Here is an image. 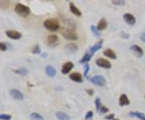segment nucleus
<instances>
[{"label":"nucleus","mask_w":145,"mask_h":120,"mask_svg":"<svg viewBox=\"0 0 145 120\" xmlns=\"http://www.w3.org/2000/svg\"><path fill=\"white\" fill-rule=\"evenodd\" d=\"M56 116L59 120H69V116L66 114V113H64V112H61V111H58L56 113Z\"/></svg>","instance_id":"20"},{"label":"nucleus","mask_w":145,"mask_h":120,"mask_svg":"<svg viewBox=\"0 0 145 120\" xmlns=\"http://www.w3.org/2000/svg\"><path fill=\"white\" fill-rule=\"evenodd\" d=\"M114 114H110V115H107V116H106V117H105V119L107 120L114 119Z\"/></svg>","instance_id":"34"},{"label":"nucleus","mask_w":145,"mask_h":120,"mask_svg":"<svg viewBox=\"0 0 145 120\" xmlns=\"http://www.w3.org/2000/svg\"><path fill=\"white\" fill-rule=\"evenodd\" d=\"M108 108H106V107L104 106V105H102V107H101V109H100V112H102V113H106V112H108Z\"/></svg>","instance_id":"33"},{"label":"nucleus","mask_w":145,"mask_h":120,"mask_svg":"<svg viewBox=\"0 0 145 120\" xmlns=\"http://www.w3.org/2000/svg\"><path fill=\"white\" fill-rule=\"evenodd\" d=\"M10 95L16 100H21L24 99V94L21 93L20 90L18 89H10Z\"/></svg>","instance_id":"9"},{"label":"nucleus","mask_w":145,"mask_h":120,"mask_svg":"<svg viewBox=\"0 0 145 120\" xmlns=\"http://www.w3.org/2000/svg\"><path fill=\"white\" fill-rule=\"evenodd\" d=\"M94 103H95V105H96V109L97 110L100 112V109H101V107H102V103H101V101L99 99V97H97L96 99H95V101H94Z\"/></svg>","instance_id":"26"},{"label":"nucleus","mask_w":145,"mask_h":120,"mask_svg":"<svg viewBox=\"0 0 145 120\" xmlns=\"http://www.w3.org/2000/svg\"><path fill=\"white\" fill-rule=\"evenodd\" d=\"M14 72H15L16 73L20 75V76H27V75L28 74V70L24 68H20V69H17V70H14Z\"/></svg>","instance_id":"23"},{"label":"nucleus","mask_w":145,"mask_h":120,"mask_svg":"<svg viewBox=\"0 0 145 120\" xmlns=\"http://www.w3.org/2000/svg\"><path fill=\"white\" fill-rule=\"evenodd\" d=\"M73 68V63L72 62H66L65 63H64L61 68V72L64 75L68 74Z\"/></svg>","instance_id":"11"},{"label":"nucleus","mask_w":145,"mask_h":120,"mask_svg":"<svg viewBox=\"0 0 145 120\" xmlns=\"http://www.w3.org/2000/svg\"><path fill=\"white\" fill-rule=\"evenodd\" d=\"M93 112H92L91 110L88 111V112L86 113V119H90L93 117Z\"/></svg>","instance_id":"31"},{"label":"nucleus","mask_w":145,"mask_h":120,"mask_svg":"<svg viewBox=\"0 0 145 120\" xmlns=\"http://www.w3.org/2000/svg\"><path fill=\"white\" fill-rule=\"evenodd\" d=\"M90 29H91V31H92V32H93V35L95 37H100L101 36V33H100L99 29H97V27H95L94 25H91L90 26Z\"/></svg>","instance_id":"25"},{"label":"nucleus","mask_w":145,"mask_h":120,"mask_svg":"<svg viewBox=\"0 0 145 120\" xmlns=\"http://www.w3.org/2000/svg\"><path fill=\"white\" fill-rule=\"evenodd\" d=\"M62 36L67 40L70 41H76L78 39V34L70 29H64L62 31Z\"/></svg>","instance_id":"3"},{"label":"nucleus","mask_w":145,"mask_h":120,"mask_svg":"<svg viewBox=\"0 0 145 120\" xmlns=\"http://www.w3.org/2000/svg\"><path fill=\"white\" fill-rule=\"evenodd\" d=\"M89 80L93 84L98 85V86H104L106 84V79L104 78L103 76H93V77H91V78L89 79Z\"/></svg>","instance_id":"4"},{"label":"nucleus","mask_w":145,"mask_h":120,"mask_svg":"<svg viewBox=\"0 0 145 120\" xmlns=\"http://www.w3.org/2000/svg\"><path fill=\"white\" fill-rule=\"evenodd\" d=\"M69 78H70L71 80L74 81V82H77V83H82V82H83L82 76L80 73H78V72H73V73L70 74Z\"/></svg>","instance_id":"12"},{"label":"nucleus","mask_w":145,"mask_h":120,"mask_svg":"<svg viewBox=\"0 0 145 120\" xmlns=\"http://www.w3.org/2000/svg\"><path fill=\"white\" fill-rule=\"evenodd\" d=\"M47 42H48V45L49 46H57V45L59 44V37H57V35H55V34L49 35V36L48 37V39H47Z\"/></svg>","instance_id":"5"},{"label":"nucleus","mask_w":145,"mask_h":120,"mask_svg":"<svg viewBox=\"0 0 145 120\" xmlns=\"http://www.w3.org/2000/svg\"><path fill=\"white\" fill-rule=\"evenodd\" d=\"M119 105H121V106L128 105L130 104L129 99H128L127 96V95H125V94H122V95L120 96V97H119Z\"/></svg>","instance_id":"15"},{"label":"nucleus","mask_w":145,"mask_h":120,"mask_svg":"<svg viewBox=\"0 0 145 120\" xmlns=\"http://www.w3.org/2000/svg\"><path fill=\"white\" fill-rule=\"evenodd\" d=\"M123 20L129 25H134L135 24V17L131 13H126L123 15Z\"/></svg>","instance_id":"8"},{"label":"nucleus","mask_w":145,"mask_h":120,"mask_svg":"<svg viewBox=\"0 0 145 120\" xmlns=\"http://www.w3.org/2000/svg\"><path fill=\"white\" fill-rule=\"evenodd\" d=\"M45 72L47 75L50 77H54L57 75V71L52 66H47L45 68Z\"/></svg>","instance_id":"17"},{"label":"nucleus","mask_w":145,"mask_h":120,"mask_svg":"<svg viewBox=\"0 0 145 120\" xmlns=\"http://www.w3.org/2000/svg\"><path fill=\"white\" fill-rule=\"evenodd\" d=\"M112 3L114 5H124L125 4L124 1H113Z\"/></svg>","instance_id":"32"},{"label":"nucleus","mask_w":145,"mask_h":120,"mask_svg":"<svg viewBox=\"0 0 145 120\" xmlns=\"http://www.w3.org/2000/svg\"><path fill=\"white\" fill-rule=\"evenodd\" d=\"M69 9H70V11H71V12H72V14L76 15L77 16H82V12H81V11L79 10L78 7L74 5V3H69Z\"/></svg>","instance_id":"18"},{"label":"nucleus","mask_w":145,"mask_h":120,"mask_svg":"<svg viewBox=\"0 0 145 120\" xmlns=\"http://www.w3.org/2000/svg\"><path fill=\"white\" fill-rule=\"evenodd\" d=\"M103 40H100L99 42H97L95 45H93V46H91L89 48V53L93 54L95 52H97L98 50H99L102 46H103Z\"/></svg>","instance_id":"14"},{"label":"nucleus","mask_w":145,"mask_h":120,"mask_svg":"<svg viewBox=\"0 0 145 120\" xmlns=\"http://www.w3.org/2000/svg\"><path fill=\"white\" fill-rule=\"evenodd\" d=\"M140 39L142 40V42H145V32H143V33L140 35Z\"/></svg>","instance_id":"35"},{"label":"nucleus","mask_w":145,"mask_h":120,"mask_svg":"<svg viewBox=\"0 0 145 120\" xmlns=\"http://www.w3.org/2000/svg\"><path fill=\"white\" fill-rule=\"evenodd\" d=\"M87 93H88L89 95H93V89H89V90H87Z\"/></svg>","instance_id":"36"},{"label":"nucleus","mask_w":145,"mask_h":120,"mask_svg":"<svg viewBox=\"0 0 145 120\" xmlns=\"http://www.w3.org/2000/svg\"><path fill=\"white\" fill-rule=\"evenodd\" d=\"M7 50V45L4 44L3 42H0V50L1 51H6Z\"/></svg>","instance_id":"29"},{"label":"nucleus","mask_w":145,"mask_h":120,"mask_svg":"<svg viewBox=\"0 0 145 120\" xmlns=\"http://www.w3.org/2000/svg\"><path fill=\"white\" fill-rule=\"evenodd\" d=\"M15 11L19 16H22V17H27L31 13L30 8L27 6L22 4V3H18L15 7Z\"/></svg>","instance_id":"2"},{"label":"nucleus","mask_w":145,"mask_h":120,"mask_svg":"<svg viewBox=\"0 0 145 120\" xmlns=\"http://www.w3.org/2000/svg\"><path fill=\"white\" fill-rule=\"evenodd\" d=\"M44 26L49 31L55 32L60 29V23L56 19H48L44 22Z\"/></svg>","instance_id":"1"},{"label":"nucleus","mask_w":145,"mask_h":120,"mask_svg":"<svg viewBox=\"0 0 145 120\" xmlns=\"http://www.w3.org/2000/svg\"><path fill=\"white\" fill-rule=\"evenodd\" d=\"M129 115L131 117H136V118H138V119H140L141 120H145V115L143 113H140V112H131Z\"/></svg>","instance_id":"22"},{"label":"nucleus","mask_w":145,"mask_h":120,"mask_svg":"<svg viewBox=\"0 0 145 120\" xmlns=\"http://www.w3.org/2000/svg\"><path fill=\"white\" fill-rule=\"evenodd\" d=\"M65 51L69 54H73L75 53L78 50V46L76 44H73V43H69V44H67L65 46Z\"/></svg>","instance_id":"13"},{"label":"nucleus","mask_w":145,"mask_h":120,"mask_svg":"<svg viewBox=\"0 0 145 120\" xmlns=\"http://www.w3.org/2000/svg\"><path fill=\"white\" fill-rule=\"evenodd\" d=\"M131 50L135 53V54L138 58L142 57L144 55V50L140 46H139L138 45H133L131 46Z\"/></svg>","instance_id":"10"},{"label":"nucleus","mask_w":145,"mask_h":120,"mask_svg":"<svg viewBox=\"0 0 145 120\" xmlns=\"http://www.w3.org/2000/svg\"><path fill=\"white\" fill-rule=\"evenodd\" d=\"M96 64L100 68H105V69H110L111 68V63L105 58H98L96 61Z\"/></svg>","instance_id":"7"},{"label":"nucleus","mask_w":145,"mask_h":120,"mask_svg":"<svg viewBox=\"0 0 145 120\" xmlns=\"http://www.w3.org/2000/svg\"><path fill=\"white\" fill-rule=\"evenodd\" d=\"M40 52H41V50H40V47L39 46H36L34 47V49L32 50V53L35 54H40Z\"/></svg>","instance_id":"28"},{"label":"nucleus","mask_w":145,"mask_h":120,"mask_svg":"<svg viewBox=\"0 0 145 120\" xmlns=\"http://www.w3.org/2000/svg\"><path fill=\"white\" fill-rule=\"evenodd\" d=\"M30 117H31V119L33 120H43L44 119V118H43V116L40 115V114H38V113H32L30 115Z\"/></svg>","instance_id":"24"},{"label":"nucleus","mask_w":145,"mask_h":120,"mask_svg":"<svg viewBox=\"0 0 145 120\" xmlns=\"http://www.w3.org/2000/svg\"><path fill=\"white\" fill-rule=\"evenodd\" d=\"M103 54L107 58H110L111 59H116L117 58V55L114 52V50H112L111 49H106L103 51Z\"/></svg>","instance_id":"16"},{"label":"nucleus","mask_w":145,"mask_h":120,"mask_svg":"<svg viewBox=\"0 0 145 120\" xmlns=\"http://www.w3.org/2000/svg\"><path fill=\"white\" fill-rule=\"evenodd\" d=\"M113 120H119V119H114Z\"/></svg>","instance_id":"37"},{"label":"nucleus","mask_w":145,"mask_h":120,"mask_svg":"<svg viewBox=\"0 0 145 120\" xmlns=\"http://www.w3.org/2000/svg\"><path fill=\"white\" fill-rule=\"evenodd\" d=\"M92 56H93V54H90L89 52H87L86 53V54L83 56V58L80 60V63H87V62H89L90 59H91V58H92Z\"/></svg>","instance_id":"21"},{"label":"nucleus","mask_w":145,"mask_h":120,"mask_svg":"<svg viewBox=\"0 0 145 120\" xmlns=\"http://www.w3.org/2000/svg\"><path fill=\"white\" fill-rule=\"evenodd\" d=\"M0 119L1 120H10L11 115H7V114H1L0 115Z\"/></svg>","instance_id":"27"},{"label":"nucleus","mask_w":145,"mask_h":120,"mask_svg":"<svg viewBox=\"0 0 145 120\" xmlns=\"http://www.w3.org/2000/svg\"><path fill=\"white\" fill-rule=\"evenodd\" d=\"M107 27V22L105 19H101L99 21V24H98V26H97V29H99V31L100 30H105Z\"/></svg>","instance_id":"19"},{"label":"nucleus","mask_w":145,"mask_h":120,"mask_svg":"<svg viewBox=\"0 0 145 120\" xmlns=\"http://www.w3.org/2000/svg\"><path fill=\"white\" fill-rule=\"evenodd\" d=\"M84 68H85V70H84V76H87V74H88L89 71V66L88 64H85Z\"/></svg>","instance_id":"30"},{"label":"nucleus","mask_w":145,"mask_h":120,"mask_svg":"<svg viewBox=\"0 0 145 120\" xmlns=\"http://www.w3.org/2000/svg\"><path fill=\"white\" fill-rule=\"evenodd\" d=\"M6 35L9 38L13 39V40H19L22 37V34L20 32L16 31V30H7L6 31Z\"/></svg>","instance_id":"6"}]
</instances>
